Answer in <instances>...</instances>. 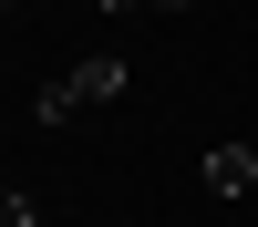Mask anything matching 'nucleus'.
<instances>
[{"label": "nucleus", "mask_w": 258, "mask_h": 227, "mask_svg": "<svg viewBox=\"0 0 258 227\" xmlns=\"http://www.w3.org/2000/svg\"><path fill=\"white\" fill-rule=\"evenodd\" d=\"M114 93H124V62H83V72H62L52 93L31 103V114H41V124H73V114H103Z\"/></svg>", "instance_id": "f257e3e1"}, {"label": "nucleus", "mask_w": 258, "mask_h": 227, "mask_svg": "<svg viewBox=\"0 0 258 227\" xmlns=\"http://www.w3.org/2000/svg\"><path fill=\"white\" fill-rule=\"evenodd\" d=\"M197 176H207V196H248V186H258V155H248V144H207Z\"/></svg>", "instance_id": "f03ea898"}, {"label": "nucleus", "mask_w": 258, "mask_h": 227, "mask_svg": "<svg viewBox=\"0 0 258 227\" xmlns=\"http://www.w3.org/2000/svg\"><path fill=\"white\" fill-rule=\"evenodd\" d=\"M0 227H31V196H11V186H0Z\"/></svg>", "instance_id": "7ed1b4c3"}]
</instances>
